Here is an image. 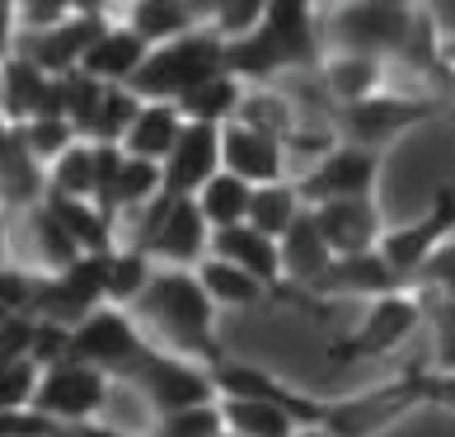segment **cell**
<instances>
[{"label":"cell","instance_id":"obj_1","mask_svg":"<svg viewBox=\"0 0 455 437\" xmlns=\"http://www.w3.org/2000/svg\"><path fill=\"white\" fill-rule=\"evenodd\" d=\"M132 315L146 329V339H156L160 352H174V358L197 362L207 372L226 362L221 344H216V301L207 296L197 273L160 268L146 296L132 306Z\"/></svg>","mask_w":455,"mask_h":437},{"label":"cell","instance_id":"obj_2","mask_svg":"<svg viewBox=\"0 0 455 437\" xmlns=\"http://www.w3.org/2000/svg\"><path fill=\"white\" fill-rule=\"evenodd\" d=\"M216 76H226V38L212 24H202L188 38L156 47L127 90L141 94L146 104H183L193 90H202Z\"/></svg>","mask_w":455,"mask_h":437},{"label":"cell","instance_id":"obj_3","mask_svg":"<svg viewBox=\"0 0 455 437\" xmlns=\"http://www.w3.org/2000/svg\"><path fill=\"white\" fill-rule=\"evenodd\" d=\"M212 226L202 216L197 198H170L160 193L146 212L132 216V249L156 263V268H183V273H197L202 263L212 259Z\"/></svg>","mask_w":455,"mask_h":437},{"label":"cell","instance_id":"obj_4","mask_svg":"<svg viewBox=\"0 0 455 437\" xmlns=\"http://www.w3.org/2000/svg\"><path fill=\"white\" fill-rule=\"evenodd\" d=\"M427 405V372H403L395 381H376L357 395L324 400V418L319 428L329 437H380L390 433L399 418H409L413 409Z\"/></svg>","mask_w":455,"mask_h":437},{"label":"cell","instance_id":"obj_5","mask_svg":"<svg viewBox=\"0 0 455 437\" xmlns=\"http://www.w3.org/2000/svg\"><path fill=\"white\" fill-rule=\"evenodd\" d=\"M418 5H390V0H371V5H339L324 14V33L339 53L376 57V61H399L413 38Z\"/></svg>","mask_w":455,"mask_h":437},{"label":"cell","instance_id":"obj_6","mask_svg":"<svg viewBox=\"0 0 455 437\" xmlns=\"http://www.w3.org/2000/svg\"><path fill=\"white\" fill-rule=\"evenodd\" d=\"M427 325V301L418 292H395L371 301L362 325H352L343 339L329 344V362L347 367V362H371V358H390L395 348H403L418 329Z\"/></svg>","mask_w":455,"mask_h":437},{"label":"cell","instance_id":"obj_7","mask_svg":"<svg viewBox=\"0 0 455 437\" xmlns=\"http://www.w3.org/2000/svg\"><path fill=\"white\" fill-rule=\"evenodd\" d=\"M451 113L446 99H432V94H376L366 104H352L333 113V132L339 142L347 146H366V150H385L390 142H399L403 132L432 123V117Z\"/></svg>","mask_w":455,"mask_h":437},{"label":"cell","instance_id":"obj_8","mask_svg":"<svg viewBox=\"0 0 455 437\" xmlns=\"http://www.w3.org/2000/svg\"><path fill=\"white\" fill-rule=\"evenodd\" d=\"M150 348L156 344L146 339L137 315L123 311V306H104V311H94L85 325L71 329V358L90 362V367H99V372H108V376H123V381L137 372Z\"/></svg>","mask_w":455,"mask_h":437},{"label":"cell","instance_id":"obj_9","mask_svg":"<svg viewBox=\"0 0 455 437\" xmlns=\"http://www.w3.org/2000/svg\"><path fill=\"white\" fill-rule=\"evenodd\" d=\"M127 381H132V391H137L146 405H150V414H156V418L221 400V395H216V381H212L207 367L183 362V358H174V352H160V348H150L146 358H141V367H137Z\"/></svg>","mask_w":455,"mask_h":437},{"label":"cell","instance_id":"obj_10","mask_svg":"<svg viewBox=\"0 0 455 437\" xmlns=\"http://www.w3.org/2000/svg\"><path fill=\"white\" fill-rule=\"evenodd\" d=\"M108 400H113L108 372L66 358L43 372V391H38V405L33 409H43L52 424H94L99 414H108Z\"/></svg>","mask_w":455,"mask_h":437},{"label":"cell","instance_id":"obj_11","mask_svg":"<svg viewBox=\"0 0 455 437\" xmlns=\"http://www.w3.org/2000/svg\"><path fill=\"white\" fill-rule=\"evenodd\" d=\"M376 179H380V150L339 142L324 160H315V170L306 179H296V189L306 198V207H324V203L376 198Z\"/></svg>","mask_w":455,"mask_h":437},{"label":"cell","instance_id":"obj_12","mask_svg":"<svg viewBox=\"0 0 455 437\" xmlns=\"http://www.w3.org/2000/svg\"><path fill=\"white\" fill-rule=\"evenodd\" d=\"M108 28H113V20H108L104 5H76L71 20H66L61 28L28 33V38L20 43V57H28L33 66H43L52 80L76 76L80 66H85V57L94 53V43L104 38Z\"/></svg>","mask_w":455,"mask_h":437},{"label":"cell","instance_id":"obj_13","mask_svg":"<svg viewBox=\"0 0 455 437\" xmlns=\"http://www.w3.org/2000/svg\"><path fill=\"white\" fill-rule=\"evenodd\" d=\"M451 235H455V183H446V189L432 198V207L418 216V222L385 231L380 255H385V263L399 273L403 287H409V282L418 278V268H423L436 249L451 240Z\"/></svg>","mask_w":455,"mask_h":437},{"label":"cell","instance_id":"obj_14","mask_svg":"<svg viewBox=\"0 0 455 437\" xmlns=\"http://www.w3.org/2000/svg\"><path fill=\"white\" fill-rule=\"evenodd\" d=\"M212 381H216V395L221 400H267V405H282L300 428H319V418H324V400L291 391L286 381H277L273 372H263L254 362L226 358L221 367H212Z\"/></svg>","mask_w":455,"mask_h":437},{"label":"cell","instance_id":"obj_15","mask_svg":"<svg viewBox=\"0 0 455 437\" xmlns=\"http://www.w3.org/2000/svg\"><path fill=\"white\" fill-rule=\"evenodd\" d=\"M395 292H409L399 282V273L390 263H385L380 249H371V255H352V259H333L324 273L310 282V296L315 301H380V296H395Z\"/></svg>","mask_w":455,"mask_h":437},{"label":"cell","instance_id":"obj_16","mask_svg":"<svg viewBox=\"0 0 455 437\" xmlns=\"http://www.w3.org/2000/svg\"><path fill=\"white\" fill-rule=\"evenodd\" d=\"M221 170H226L221 127L188 123V132H183L179 146H174V156L164 160V193L170 198H197Z\"/></svg>","mask_w":455,"mask_h":437},{"label":"cell","instance_id":"obj_17","mask_svg":"<svg viewBox=\"0 0 455 437\" xmlns=\"http://www.w3.org/2000/svg\"><path fill=\"white\" fill-rule=\"evenodd\" d=\"M267 33L277 38L286 71H319L324 66V20H315V10L306 0H267Z\"/></svg>","mask_w":455,"mask_h":437},{"label":"cell","instance_id":"obj_18","mask_svg":"<svg viewBox=\"0 0 455 437\" xmlns=\"http://www.w3.org/2000/svg\"><path fill=\"white\" fill-rule=\"evenodd\" d=\"M221 156H226V170L235 179L254 183V189L286 183V146L263 137V132H254V127H244V123L221 127Z\"/></svg>","mask_w":455,"mask_h":437},{"label":"cell","instance_id":"obj_19","mask_svg":"<svg viewBox=\"0 0 455 437\" xmlns=\"http://www.w3.org/2000/svg\"><path fill=\"white\" fill-rule=\"evenodd\" d=\"M315 222H319V231H324L333 259L371 255V249H380V240H385L376 198H357V203H324V207H315Z\"/></svg>","mask_w":455,"mask_h":437},{"label":"cell","instance_id":"obj_20","mask_svg":"<svg viewBox=\"0 0 455 437\" xmlns=\"http://www.w3.org/2000/svg\"><path fill=\"white\" fill-rule=\"evenodd\" d=\"M319 90L329 94L333 113L366 104V99L385 94V61L357 57V53H329L324 66H319Z\"/></svg>","mask_w":455,"mask_h":437},{"label":"cell","instance_id":"obj_21","mask_svg":"<svg viewBox=\"0 0 455 437\" xmlns=\"http://www.w3.org/2000/svg\"><path fill=\"white\" fill-rule=\"evenodd\" d=\"M5 156H0V179H5V207H43L47 203V165L28 150V137L20 123H5Z\"/></svg>","mask_w":455,"mask_h":437},{"label":"cell","instance_id":"obj_22","mask_svg":"<svg viewBox=\"0 0 455 437\" xmlns=\"http://www.w3.org/2000/svg\"><path fill=\"white\" fill-rule=\"evenodd\" d=\"M202 287L207 296L216 301V311H263V306H286L282 292H273L267 282H259L254 273H244V268H235L226 259H207L197 268Z\"/></svg>","mask_w":455,"mask_h":437},{"label":"cell","instance_id":"obj_23","mask_svg":"<svg viewBox=\"0 0 455 437\" xmlns=\"http://www.w3.org/2000/svg\"><path fill=\"white\" fill-rule=\"evenodd\" d=\"M150 53H156V47L141 43L127 24H113L104 38L94 43V53L85 57V66H80V71L94 76L99 85H132V76L146 66Z\"/></svg>","mask_w":455,"mask_h":437},{"label":"cell","instance_id":"obj_24","mask_svg":"<svg viewBox=\"0 0 455 437\" xmlns=\"http://www.w3.org/2000/svg\"><path fill=\"white\" fill-rule=\"evenodd\" d=\"M333 263V249L324 240V231H319L315 222V207L300 212V222L282 235V268H286V282L300 292H310V282L324 273V268Z\"/></svg>","mask_w":455,"mask_h":437},{"label":"cell","instance_id":"obj_25","mask_svg":"<svg viewBox=\"0 0 455 437\" xmlns=\"http://www.w3.org/2000/svg\"><path fill=\"white\" fill-rule=\"evenodd\" d=\"M123 24L137 33L141 43L164 47V43H179V38H188V33H197L202 24H207V14L183 5V0H137Z\"/></svg>","mask_w":455,"mask_h":437},{"label":"cell","instance_id":"obj_26","mask_svg":"<svg viewBox=\"0 0 455 437\" xmlns=\"http://www.w3.org/2000/svg\"><path fill=\"white\" fill-rule=\"evenodd\" d=\"M183 132H188V117H183L179 104H146L141 117L132 123L123 150H127V156H137V160L164 165L174 156V146H179Z\"/></svg>","mask_w":455,"mask_h":437},{"label":"cell","instance_id":"obj_27","mask_svg":"<svg viewBox=\"0 0 455 437\" xmlns=\"http://www.w3.org/2000/svg\"><path fill=\"white\" fill-rule=\"evenodd\" d=\"M0 104H5V123H33L43 113L47 94H52V76L43 66H33L20 53H5V71H0Z\"/></svg>","mask_w":455,"mask_h":437},{"label":"cell","instance_id":"obj_28","mask_svg":"<svg viewBox=\"0 0 455 437\" xmlns=\"http://www.w3.org/2000/svg\"><path fill=\"white\" fill-rule=\"evenodd\" d=\"M282 71H286V57H282L277 38L267 33V24L259 33H249V38L226 43V76L240 80L244 90L273 85V76H282Z\"/></svg>","mask_w":455,"mask_h":437},{"label":"cell","instance_id":"obj_29","mask_svg":"<svg viewBox=\"0 0 455 437\" xmlns=\"http://www.w3.org/2000/svg\"><path fill=\"white\" fill-rule=\"evenodd\" d=\"M235 123H244V127H254V132H263V137L286 146L300 127V109H296V99L282 94L277 85H263V90H244V104H240V117H235Z\"/></svg>","mask_w":455,"mask_h":437},{"label":"cell","instance_id":"obj_30","mask_svg":"<svg viewBox=\"0 0 455 437\" xmlns=\"http://www.w3.org/2000/svg\"><path fill=\"white\" fill-rule=\"evenodd\" d=\"M197 207L207 216L212 231H230V226H244L249 212H254V183L235 179L230 170H221L207 189L197 193Z\"/></svg>","mask_w":455,"mask_h":437},{"label":"cell","instance_id":"obj_31","mask_svg":"<svg viewBox=\"0 0 455 437\" xmlns=\"http://www.w3.org/2000/svg\"><path fill=\"white\" fill-rule=\"evenodd\" d=\"M94 193H99V150H94V142H80L47 170V198L94 203Z\"/></svg>","mask_w":455,"mask_h":437},{"label":"cell","instance_id":"obj_32","mask_svg":"<svg viewBox=\"0 0 455 437\" xmlns=\"http://www.w3.org/2000/svg\"><path fill=\"white\" fill-rule=\"evenodd\" d=\"M28 235H33V249H38L43 273H66V268H76L80 259H85V249L76 245V235L57 222L47 203L28 212Z\"/></svg>","mask_w":455,"mask_h":437},{"label":"cell","instance_id":"obj_33","mask_svg":"<svg viewBox=\"0 0 455 437\" xmlns=\"http://www.w3.org/2000/svg\"><path fill=\"white\" fill-rule=\"evenodd\" d=\"M226 414V433L235 437H296L300 424L282 405H267V400H221Z\"/></svg>","mask_w":455,"mask_h":437},{"label":"cell","instance_id":"obj_34","mask_svg":"<svg viewBox=\"0 0 455 437\" xmlns=\"http://www.w3.org/2000/svg\"><path fill=\"white\" fill-rule=\"evenodd\" d=\"M300 212H306V198H300V189L291 179H286V183H267V189H254L249 226L263 231V235H273V240H282V235L300 222Z\"/></svg>","mask_w":455,"mask_h":437},{"label":"cell","instance_id":"obj_35","mask_svg":"<svg viewBox=\"0 0 455 437\" xmlns=\"http://www.w3.org/2000/svg\"><path fill=\"white\" fill-rule=\"evenodd\" d=\"M160 268L150 263L141 249H132V245H117L113 255H108V306H137V301L146 296V287L156 282Z\"/></svg>","mask_w":455,"mask_h":437},{"label":"cell","instance_id":"obj_36","mask_svg":"<svg viewBox=\"0 0 455 437\" xmlns=\"http://www.w3.org/2000/svg\"><path fill=\"white\" fill-rule=\"evenodd\" d=\"M240 104H244V85H240V80L216 76V80H207L202 90H193L179 109H183V117H188V123L226 127V123H235V117H240Z\"/></svg>","mask_w":455,"mask_h":437},{"label":"cell","instance_id":"obj_37","mask_svg":"<svg viewBox=\"0 0 455 437\" xmlns=\"http://www.w3.org/2000/svg\"><path fill=\"white\" fill-rule=\"evenodd\" d=\"M61 94H66V117H71V127L80 132V142H94V123H99L108 85H99L94 76L76 71V76H61Z\"/></svg>","mask_w":455,"mask_h":437},{"label":"cell","instance_id":"obj_38","mask_svg":"<svg viewBox=\"0 0 455 437\" xmlns=\"http://www.w3.org/2000/svg\"><path fill=\"white\" fill-rule=\"evenodd\" d=\"M141 109H146L141 94H132L127 85H108L104 109H99V123H94V142H99V146H123L127 132H132V123L141 117Z\"/></svg>","mask_w":455,"mask_h":437},{"label":"cell","instance_id":"obj_39","mask_svg":"<svg viewBox=\"0 0 455 437\" xmlns=\"http://www.w3.org/2000/svg\"><path fill=\"white\" fill-rule=\"evenodd\" d=\"M409 292H418L427 306H446V301H455V235L436 249L423 268H418V278L409 282Z\"/></svg>","mask_w":455,"mask_h":437},{"label":"cell","instance_id":"obj_40","mask_svg":"<svg viewBox=\"0 0 455 437\" xmlns=\"http://www.w3.org/2000/svg\"><path fill=\"white\" fill-rule=\"evenodd\" d=\"M38 391H43V367L33 358L0 362V414L33 409V405H38Z\"/></svg>","mask_w":455,"mask_h":437},{"label":"cell","instance_id":"obj_41","mask_svg":"<svg viewBox=\"0 0 455 437\" xmlns=\"http://www.w3.org/2000/svg\"><path fill=\"white\" fill-rule=\"evenodd\" d=\"M156 437H226L221 400H212V405H197V409H179V414L156 418Z\"/></svg>","mask_w":455,"mask_h":437},{"label":"cell","instance_id":"obj_42","mask_svg":"<svg viewBox=\"0 0 455 437\" xmlns=\"http://www.w3.org/2000/svg\"><path fill=\"white\" fill-rule=\"evenodd\" d=\"M24 137H28V150L47 165V170H52L71 146H80V132L66 123V117H38V123H24Z\"/></svg>","mask_w":455,"mask_h":437},{"label":"cell","instance_id":"obj_43","mask_svg":"<svg viewBox=\"0 0 455 437\" xmlns=\"http://www.w3.org/2000/svg\"><path fill=\"white\" fill-rule=\"evenodd\" d=\"M33 339H38L33 315H0V362L33 358Z\"/></svg>","mask_w":455,"mask_h":437},{"label":"cell","instance_id":"obj_44","mask_svg":"<svg viewBox=\"0 0 455 437\" xmlns=\"http://www.w3.org/2000/svg\"><path fill=\"white\" fill-rule=\"evenodd\" d=\"M61 424H52L43 409H10L0 414V437H52Z\"/></svg>","mask_w":455,"mask_h":437},{"label":"cell","instance_id":"obj_45","mask_svg":"<svg viewBox=\"0 0 455 437\" xmlns=\"http://www.w3.org/2000/svg\"><path fill=\"white\" fill-rule=\"evenodd\" d=\"M427 405L455 409V376H446V372H427Z\"/></svg>","mask_w":455,"mask_h":437},{"label":"cell","instance_id":"obj_46","mask_svg":"<svg viewBox=\"0 0 455 437\" xmlns=\"http://www.w3.org/2000/svg\"><path fill=\"white\" fill-rule=\"evenodd\" d=\"M52 437H127V433L113 424H61Z\"/></svg>","mask_w":455,"mask_h":437},{"label":"cell","instance_id":"obj_47","mask_svg":"<svg viewBox=\"0 0 455 437\" xmlns=\"http://www.w3.org/2000/svg\"><path fill=\"white\" fill-rule=\"evenodd\" d=\"M427 315H432V320H442V325H451V329H455V301H446V306H427Z\"/></svg>","mask_w":455,"mask_h":437},{"label":"cell","instance_id":"obj_48","mask_svg":"<svg viewBox=\"0 0 455 437\" xmlns=\"http://www.w3.org/2000/svg\"><path fill=\"white\" fill-rule=\"evenodd\" d=\"M296 437H329V433H324V428H300Z\"/></svg>","mask_w":455,"mask_h":437},{"label":"cell","instance_id":"obj_49","mask_svg":"<svg viewBox=\"0 0 455 437\" xmlns=\"http://www.w3.org/2000/svg\"><path fill=\"white\" fill-rule=\"evenodd\" d=\"M127 437H132V433H127ZM137 437H156V433H137Z\"/></svg>","mask_w":455,"mask_h":437},{"label":"cell","instance_id":"obj_50","mask_svg":"<svg viewBox=\"0 0 455 437\" xmlns=\"http://www.w3.org/2000/svg\"><path fill=\"white\" fill-rule=\"evenodd\" d=\"M226 437H235V433H226Z\"/></svg>","mask_w":455,"mask_h":437}]
</instances>
